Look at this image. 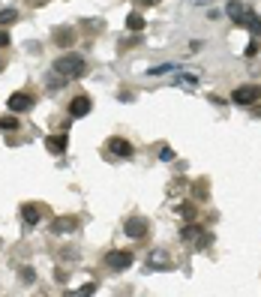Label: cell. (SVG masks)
I'll use <instances>...</instances> for the list:
<instances>
[{
	"mask_svg": "<svg viewBox=\"0 0 261 297\" xmlns=\"http://www.w3.org/2000/svg\"><path fill=\"white\" fill-rule=\"evenodd\" d=\"M51 69L60 72L63 78H81V75H84V57H81V54H63V57L54 60Z\"/></svg>",
	"mask_w": 261,
	"mask_h": 297,
	"instance_id": "6da1fadb",
	"label": "cell"
},
{
	"mask_svg": "<svg viewBox=\"0 0 261 297\" xmlns=\"http://www.w3.org/2000/svg\"><path fill=\"white\" fill-rule=\"evenodd\" d=\"M261 96V87L258 84H240V87H234V93H231V102H237V105H255Z\"/></svg>",
	"mask_w": 261,
	"mask_h": 297,
	"instance_id": "7a4b0ae2",
	"label": "cell"
},
{
	"mask_svg": "<svg viewBox=\"0 0 261 297\" xmlns=\"http://www.w3.org/2000/svg\"><path fill=\"white\" fill-rule=\"evenodd\" d=\"M180 237H183V243H189V246H195V249H204V246L210 243V234H204L198 225H186V228L180 231Z\"/></svg>",
	"mask_w": 261,
	"mask_h": 297,
	"instance_id": "3957f363",
	"label": "cell"
},
{
	"mask_svg": "<svg viewBox=\"0 0 261 297\" xmlns=\"http://www.w3.org/2000/svg\"><path fill=\"white\" fill-rule=\"evenodd\" d=\"M123 231H126V237H132V240H144L147 237V219L144 216H129Z\"/></svg>",
	"mask_w": 261,
	"mask_h": 297,
	"instance_id": "277c9868",
	"label": "cell"
},
{
	"mask_svg": "<svg viewBox=\"0 0 261 297\" xmlns=\"http://www.w3.org/2000/svg\"><path fill=\"white\" fill-rule=\"evenodd\" d=\"M105 261H108L111 270H126V267L132 264V252H129V249H114V252H108V258H105Z\"/></svg>",
	"mask_w": 261,
	"mask_h": 297,
	"instance_id": "5b68a950",
	"label": "cell"
},
{
	"mask_svg": "<svg viewBox=\"0 0 261 297\" xmlns=\"http://www.w3.org/2000/svg\"><path fill=\"white\" fill-rule=\"evenodd\" d=\"M75 228H78L75 216H57V219H51V231L54 234H66V231H75Z\"/></svg>",
	"mask_w": 261,
	"mask_h": 297,
	"instance_id": "8992f818",
	"label": "cell"
},
{
	"mask_svg": "<svg viewBox=\"0 0 261 297\" xmlns=\"http://www.w3.org/2000/svg\"><path fill=\"white\" fill-rule=\"evenodd\" d=\"M87 111H90V99L87 96H75L69 102V114H72V117H84Z\"/></svg>",
	"mask_w": 261,
	"mask_h": 297,
	"instance_id": "52a82bcc",
	"label": "cell"
},
{
	"mask_svg": "<svg viewBox=\"0 0 261 297\" xmlns=\"http://www.w3.org/2000/svg\"><path fill=\"white\" fill-rule=\"evenodd\" d=\"M108 150H111L114 156H132V144L126 138H111V141H108Z\"/></svg>",
	"mask_w": 261,
	"mask_h": 297,
	"instance_id": "ba28073f",
	"label": "cell"
},
{
	"mask_svg": "<svg viewBox=\"0 0 261 297\" xmlns=\"http://www.w3.org/2000/svg\"><path fill=\"white\" fill-rule=\"evenodd\" d=\"M30 105H33V99L27 93H12L9 96V111H27Z\"/></svg>",
	"mask_w": 261,
	"mask_h": 297,
	"instance_id": "9c48e42d",
	"label": "cell"
},
{
	"mask_svg": "<svg viewBox=\"0 0 261 297\" xmlns=\"http://www.w3.org/2000/svg\"><path fill=\"white\" fill-rule=\"evenodd\" d=\"M45 147H48L51 153L60 156V153L66 150V135H48V138H45Z\"/></svg>",
	"mask_w": 261,
	"mask_h": 297,
	"instance_id": "30bf717a",
	"label": "cell"
},
{
	"mask_svg": "<svg viewBox=\"0 0 261 297\" xmlns=\"http://www.w3.org/2000/svg\"><path fill=\"white\" fill-rule=\"evenodd\" d=\"M150 267L153 270H168L171 267V258L165 255L162 249H156V252H150Z\"/></svg>",
	"mask_w": 261,
	"mask_h": 297,
	"instance_id": "8fae6325",
	"label": "cell"
},
{
	"mask_svg": "<svg viewBox=\"0 0 261 297\" xmlns=\"http://www.w3.org/2000/svg\"><path fill=\"white\" fill-rule=\"evenodd\" d=\"M21 219H24L27 225H36V222H39V207H36V204H24V207H21Z\"/></svg>",
	"mask_w": 261,
	"mask_h": 297,
	"instance_id": "7c38bea8",
	"label": "cell"
},
{
	"mask_svg": "<svg viewBox=\"0 0 261 297\" xmlns=\"http://www.w3.org/2000/svg\"><path fill=\"white\" fill-rule=\"evenodd\" d=\"M63 84H66V78L60 75V72H54V69H51V72L45 75V87H48V90H60Z\"/></svg>",
	"mask_w": 261,
	"mask_h": 297,
	"instance_id": "4fadbf2b",
	"label": "cell"
},
{
	"mask_svg": "<svg viewBox=\"0 0 261 297\" xmlns=\"http://www.w3.org/2000/svg\"><path fill=\"white\" fill-rule=\"evenodd\" d=\"M18 21V9H0V27H6V24H15Z\"/></svg>",
	"mask_w": 261,
	"mask_h": 297,
	"instance_id": "5bb4252c",
	"label": "cell"
},
{
	"mask_svg": "<svg viewBox=\"0 0 261 297\" xmlns=\"http://www.w3.org/2000/svg\"><path fill=\"white\" fill-rule=\"evenodd\" d=\"M72 36L75 33L69 30V27H60V30H54V42L57 45H72Z\"/></svg>",
	"mask_w": 261,
	"mask_h": 297,
	"instance_id": "9a60e30c",
	"label": "cell"
},
{
	"mask_svg": "<svg viewBox=\"0 0 261 297\" xmlns=\"http://www.w3.org/2000/svg\"><path fill=\"white\" fill-rule=\"evenodd\" d=\"M126 27H129V30H144V18H141V15H138V12H129V18H126Z\"/></svg>",
	"mask_w": 261,
	"mask_h": 297,
	"instance_id": "2e32d148",
	"label": "cell"
},
{
	"mask_svg": "<svg viewBox=\"0 0 261 297\" xmlns=\"http://www.w3.org/2000/svg\"><path fill=\"white\" fill-rule=\"evenodd\" d=\"M229 15H231V18H234V24H237V21L243 18V6H240L237 0H231V3H229Z\"/></svg>",
	"mask_w": 261,
	"mask_h": 297,
	"instance_id": "e0dca14e",
	"label": "cell"
},
{
	"mask_svg": "<svg viewBox=\"0 0 261 297\" xmlns=\"http://www.w3.org/2000/svg\"><path fill=\"white\" fill-rule=\"evenodd\" d=\"M0 129L15 132V129H18V117H0Z\"/></svg>",
	"mask_w": 261,
	"mask_h": 297,
	"instance_id": "ac0fdd59",
	"label": "cell"
},
{
	"mask_svg": "<svg viewBox=\"0 0 261 297\" xmlns=\"http://www.w3.org/2000/svg\"><path fill=\"white\" fill-rule=\"evenodd\" d=\"M177 84H180V87H186V90H192V87L198 84V78H195V75H180V78H177Z\"/></svg>",
	"mask_w": 261,
	"mask_h": 297,
	"instance_id": "d6986e66",
	"label": "cell"
},
{
	"mask_svg": "<svg viewBox=\"0 0 261 297\" xmlns=\"http://www.w3.org/2000/svg\"><path fill=\"white\" fill-rule=\"evenodd\" d=\"M174 69H180V66L177 63H162V66H153L150 75H165V72H174Z\"/></svg>",
	"mask_w": 261,
	"mask_h": 297,
	"instance_id": "ffe728a7",
	"label": "cell"
},
{
	"mask_svg": "<svg viewBox=\"0 0 261 297\" xmlns=\"http://www.w3.org/2000/svg\"><path fill=\"white\" fill-rule=\"evenodd\" d=\"M180 216H183V219H189V222H195V207H192V204H183V207H180Z\"/></svg>",
	"mask_w": 261,
	"mask_h": 297,
	"instance_id": "44dd1931",
	"label": "cell"
},
{
	"mask_svg": "<svg viewBox=\"0 0 261 297\" xmlns=\"http://www.w3.org/2000/svg\"><path fill=\"white\" fill-rule=\"evenodd\" d=\"M93 291H96V285H93V282H87V285H81V288H78L75 294H78V297H84V294H93Z\"/></svg>",
	"mask_w": 261,
	"mask_h": 297,
	"instance_id": "7402d4cb",
	"label": "cell"
},
{
	"mask_svg": "<svg viewBox=\"0 0 261 297\" xmlns=\"http://www.w3.org/2000/svg\"><path fill=\"white\" fill-rule=\"evenodd\" d=\"M159 159H162V162H171V159H174V150H171V147H162V150H159Z\"/></svg>",
	"mask_w": 261,
	"mask_h": 297,
	"instance_id": "603a6c76",
	"label": "cell"
},
{
	"mask_svg": "<svg viewBox=\"0 0 261 297\" xmlns=\"http://www.w3.org/2000/svg\"><path fill=\"white\" fill-rule=\"evenodd\" d=\"M258 54V42H249V48H246V57H255Z\"/></svg>",
	"mask_w": 261,
	"mask_h": 297,
	"instance_id": "cb8c5ba5",
	"label": "cell"
},
{
	"mask_svg": "<svg viewBox=\"0 0 261 297\" xmlns=\"http://www.w3.org/2000/svg\"><path fill=\"white\" fill-rule=\"evenodd\" d=\"M21 279H24V282H33V270H30V267H24V270H21Z\"/></svg>",
	"mask_w": 261,
	"mask_h": 297,
	"instance_id": "d4e9b609",
	"label": "cell"
},
{
	"mask_svg": "<svg viewBox=\"0 0 261 297\" xmlns=\"http://www.w3.org/2000/svg\"><path fill=\"white\" fill-rule=\"evenodd\" d=\"M6 45H9V33L0 30V48H6Z\"/></svg>",
	"mask_w": 261,
	"mask_h": 297,
	"instance_id": "484cf974",
	"label": "cell"
},
{
	"mask_svg": "<svg viewBox=\"0 0 261 297\" xmlns=\"http://www.w3.org/2000/svg\"><path fill=\"white\" fill-rule=\"evenodd\" d=\"M144 3H147V6H156V3H159V0H144Z\"/></svg>",
	"mask_w": 261,
	"mask_h": 297,
	"instance_id": "4316f807",
	"label": "cell"
},
{
	"mask_svg": "<svg viewBox=\"0 0 261 297\" xmlns=\"http://www.w3.org/2000/svg\"><path fill=\"white\" fill-rule=\"evenodd\" d=\"M0 72H3V60H0Z\"/></svg>",
	"mask_w": 261,
	"mask_h": 297,
	"instance_id": "83f0119b",
	"label": "cell"
}]
</instances>
